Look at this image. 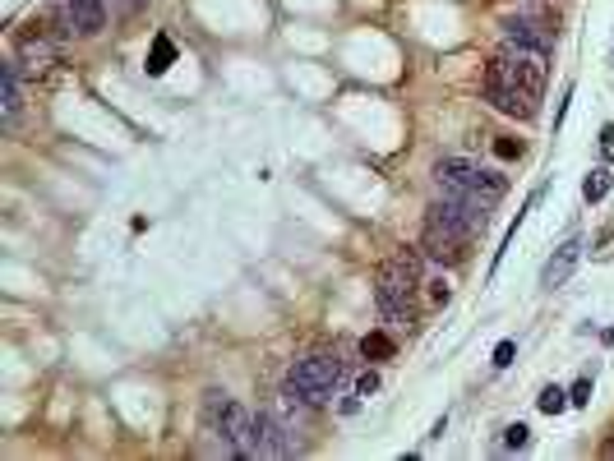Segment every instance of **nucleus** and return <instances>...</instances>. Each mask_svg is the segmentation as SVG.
<instances>
[{
    "label": "nucleus",
    "instance_id": "1",
    "mask_svg": "<svg viewBox=\"0 0 614 461\" xmlns=\"http://www.w3.org/2000/svg\"><path fill=\"white\" fill-rule=\"evenodd\" d=\"M425 263L430 259L421 250H406V254H397L393 263L379 268V277H374V304H379L384 323L406 328V323L416 319V286H421Z\"/></svg>",
    "mask_w": 614,
    "mask_h": 461
},
{
    "label": "nucleus",
    "instance_id": "2",
    "mask_svg": "<svg viewBox=\"0 0 614 461\" xmlns=\"http://www.w3.org/2000/svg\"><path fill=\"white\" fill-rule=\"evenodd\" d=\"M343 378H347V364L328 355V351H314V355H301L292 360L287 378H282V393L310 402V406H328L337 397V388H343Z\"/></svg>",
    "mask_w": 614,
    "mask_h": 461
},
{
    "label": "nucleus",
    "instance_id": "3",
    "mask_svg": "<svg viewBox=\"0 0 614 461\" xmlns=\"http://www.w3.org/2000/svg\"><path fill=\"white\" fill-rule=\"evenodd\" d=\"M486 74H499V79H508V84H517V88L540 93V88H545V74H550V51L527 46V42H504Z\"/></svg>",
    "mask_w": 614,
    "mask_h": 461
},
{
    "label": "nucleus",
    "instance_id": "4",
    "mask_svg": "<svg viewBox=\"0 0 614 461\" xmlns=\"http://www.w3.org/2000/svg\"><path fill=\"white\" fill-rule=\"evenodd\" d=\"M435 185L476 194V199H486L490 208L508 194V176H499V171H490V167H476V162H466V158H444V162L435 167Z\"/></svg>",
    "mask_w": 614,
    "mask_h": 461
},
{
    "label": "nucleus",
    "instance_id": "5",
    "mask_svg": "<svg viewBox=\"0 0 614 461\" xmlns=\"http://www.w3.org/2000/svg\"><path fill=\"white\" fill-rule=\"evenodd\" d=\"M102 28H107V0H56L42 33H51L56 42H70V37H97Z\"/></svg>",
    "mask_w": 614,
    "mask_h": 461
},
{
    "label": "nucleus",
    "instance_id": "6",
    "mask_svg": "<svg viewBox=\"0 0 614 461\" xmlns=\"http://www.w3.org/2000/svg\"><path fill=\"white\" fill-rule=\"evenodd\" d=\"M486 102H490L495 111L513 116V120H531V116H536V102H540V93H531V88H517V84L499 79V74H486Z\"/></svg>",
    "mask_w": 614,
    "mask_h": 461
},
{
    "label": "nucleus",
    "instance_id": "7",
    "mask_svg": "<svg viewBox=\"0 0 614 461\" xmlns=\"http://www.w3.org/2000/svg\"><path fill=\"white\" fill-rule=\"evenodd\" d=\"M466 245H471V241L462 236V230H453V226H444V221L425 217V236H421V254H425L430 263H462Z\"/></svg>",
    "mask_w": 614,
    "mask_h": 461
},
{
    "label": "nucleus",
    "instance_id": "8",
    "mask_svg": "<svg viewBox=\"0 0 614 461\" xmlns=\"http://www.w3.org/2000/svg\"><path fill=\"white\" fill-rule=\"evenodd\" d=\"M254 425H259V456H296L301 452L296 429L278 411H254Z\"/></svg>",
    "mask_w": 614,
    "mask_h": 461
},
{
    "label": "nucleus",
    "instance_id": "9",
    "mask_svg": "<svg viewBox=\"0 0 614 461\" xmlns=\"http://www.w3.org/2000/svg\"><path fill=\"white\" fill-rule=\"evenodd\" d=\"M582 250H587V241H582V236H568L550 259H545V268H540V291H559V286L573 277V268L582 263Z\"/></svg>",
    "mask_w": 614,
    "mask_h": 461
},
{
    "label": "nucleus",
    "instance_id": "10",
    "mask_svg": "<svg viewBox=\"0 0 614 461\" xmlns=\"http://www.w3.org/2000/svg\"><path fill=\"white\" fill-rule=\"evenodd\" d=\"M504 37H508V42H527V46L550 51V46L559 42V28L540 24V19H531V15H517V19H504Z\"/></svg>",
    "mask_w": 614,
    "mask_h": 461
},
{
    "label": "nucleus",
    "instance_id": "11",
    "mask_svg": "<svg viewBox=\"0 0 614 461\" xmlns=\"http://www.w3.org/2000/svg\"><path fill=\"white\" fill-rule=\"evenodd\" d=\"M19 107H24V93H19V60H5V65H0V125H5V129L19 125Z\"/></svg>",
    "mask_w": 614,
    "mask_h": 461
},
{
    "label": "nucleus",
    "instance_id": "12",
    "mask_svg": "<svg viewBox=\"0 0 614 461\" xmlns=\"http://www.w3.org/2000/svg\"><path fill=\"white\" fill-rule=\"evenodd\" d=\"M56 56H60V42H56L51 33H42V28L28 33V37L19 42V65H28L33 74H37V69H51Z\"/></svg>",
    "mask_w": 614,
    "mask_h": 461
},
{
    "label": "nucleus",
    "instance_id": "13",
    "mask_svg": "<svg viewBox=\"0 0 614 461\" xmlns=\"http://www.w3.org/2000/svg\"><path fill=\"white\" fill-rule=\"evenodd\" d=\"M540 199H545V185H536V190H531V194H527V203H522V208H517V217H513V221H508V230H504V241H499V250H495V263H490V277H495V272H499V263H504V254H508V245H513V241H517V230H522V221H527V212H531V208H536V203H540Z\"/></svg>",
    "mask_w": 614,
    "mask_h": 461
},
{
    "label": "nucleus",
    "instance_id": "14",
    "mask_svg": "<svg viewBox=\"0 0 614 461\" xmlns=\"http://www.w3.org/2000/svg\"><path fill=\"white\" fill-rule=\"evenodd\" d=\"M171 60H176V42H171L167 33H158V37H153V51H148V60H144L148 79H162V74L171 69Z\"/></svg>",
    "mask_w": 614,
    "mask_h": 461
},
{
    "label": "nucleus",
    "instance_id": "15",
    "mask_svg": "<svg viewBox=\"0 0 614 461\" xmlns=\"http://www.w3.org/2000/svg\"><path fill=\"white\" fill-rule=\"evenodd\" d=\"M573 402H568V388H559V383H545L540 397H536V411L540 415H564Z\"/></svg>",
    "mask_w": 614,
    "mask_h": 461
},
{
    "label": "nucleus",
    "instance_id": "16",
    "mask_svg": "<svg viewBox=\"0 0 614 461\" xmlns=\"http://www.w3.org/2000/svg\"><path fill=\"white\" fill-rule=\"evenodd\" d=\"M609 190H614V176H609V167H596V171H587V180H582V199H587V203H600Z\"/></svg>",
    "mask_w": 614,
    "mask_h": 461
},
{
    "label": "nucleus",
    "instance_id": "17",
    "mask_svg": "<svg viewBox=\"0 0 614 461\" xmlns=\"http://www.w3.org/2000/svg\"><path fill=\"white\" fill-rule=\"evenodd\" d=\"M393 351H397V346H393L388 333H365V337H361V355H365V360H388Z\"/></svg>",
    "mask_w": 614,
    "mask_h": 461
},
{
    "label": "nucleus",
    "instance_id": "18",
    "mask_svg": "<svg viewBox=\"0 0 614 461\" xmlns=\"http://www.w3.org/2000/svg\"><path fill=\"white\" fill-rule=\"evenodd\" d=\"M527 443H531V429H527V425H522V420H517V425H508V429H504V447H508V452H522V447H527Z\"/></svg>",
    "mask_w": 614,
    "mask_h": 461
},
{
    "label": "nucleus",
    "instance_id": "19",
    "mask_svg": "<svg viewBox=\"0 0 614 461\" xmlns=\"http://www.w3.org/2000/svg\"><path fill=\"white\" fill-rule=\"evenodd\" d=\"M513 360H517V342H513V337H504V342L495 346V355H490V364H495V369H508Z\"/></svg>",
    "mask_w": 614,
    "mask_h": 461
},
{
    "label": "nucleus",
    "instance_id": "20",
    "mask_svg": "<svg viewBox=\"0 0 614 461\" xmlns=\"http://www.w3.org/2000/svg\"><path fill=\"white\" fill-rule=\"evenodd\" d=\"M495 152H499L504 162H517V158H522V143L508 138V134H495Z\"/></svg>",
    "mask_w": 614,
    "mask_h": 461
},
{
    "label": "nucleus",
    "instance_id": "21",
    "mask_svg": "<svg viewBox=\"0 0 614 461\" xmlns=\"http://www.w3.org/2000/svg\"><path fill=\"white\" fill-rule=\"evenodd\" d=\"M568 402H573V406H591V374H582L573 388H568Z\"/></svg>",
    "mask_w": 614,
    "mask_h": 461
},
{
    "label": "nucleus",
    "instance_id": "22",
    "mask_svg": "<svg viewBox=\"0 0 614 461\" xmlns=\"http://www.w3.org/2000/svg\"><path fill=\"white\" fill-rule=\"evenodd\" d=\"M379 393V374L374 369H365L361 378H356V397H374Z\"/></svg>",
    "mask_w": 614,
    "mask_h": 461
},
{
    "label": "nucleus",
    "instance_id": "23",
    "mask_svg": "<svg viewBox=\"0 0 614 461\" xmlns=\"http://www.w3.org/2000/svg\"><path fill=\"white\" fill-rule=\"evenodd\" d=\"M568 102H573V84H564V93H559V107H555V134L564 129V116H568Z\"/></svg>",
    "mask_w": 614,
    "mask_h": 461
},
{
    "label": "nucleus",
    "instance_id": "24",
    "mask_svg": "<svg viewBox=\"0 0 614 461\" xmlns=\"http://www.w3.org/2000/svg\"><path fill=\"white\" fill-rule=\"evenodd\" d=\"M600 158H605V162H614V120H609V125H600Z\"/></svg>",
    "mask_w": 614,
    "mask_h": 461
},
{
    "label": "nucleus",
    "instance_id": "25",
    "mask_svg": "<svg viewBox=\"0 0 614 461\" xmlns=\"http://www.w3.org/2000/svg\"><path fill=\"white\" fill-rule=\"evenodd\" d=\"M444 434H448V415H439V420H435V429L425 434V443H439Z\"/></svg>",
    "mask_w": 614,
    "mask_h": 461
},
{
    "label": "nucleus",
    "instance_id": "26",
    "mask_svg": "<svg viewBox=\"0 0 614 461\" xmlns=\"http://www.w3.org/2000/svg\"><path fill=\"white\" fill-rule=\"evenodd\" d=\"M600 342H605V346H614V323L605 328V337H600Z\"/></svg>",
    "mask_w": 614,
    "mask_h": 461
},
{
    "label": "nucleus",
    "instance_id": "27",
    "mask_svg": "<svg viewBox=\"0 0 614 461\" xmlns=\"http://www.w3.org/2000/svg\"><path fill=\"white\" fill-rule=\"evenodd\" d=\"M609 65H614V56H609Z\"/></svg>",
    "mask_w": 614,
    "mask_h": 461
}]
</instances>
